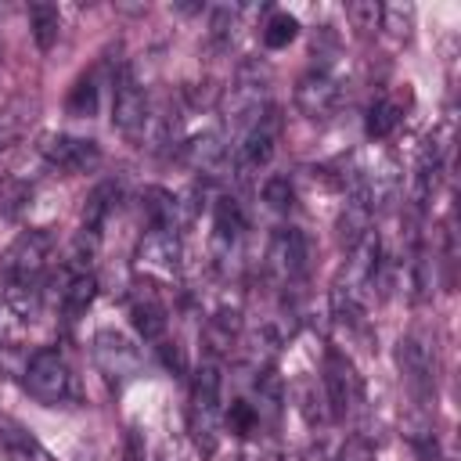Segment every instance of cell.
Segmentation results:
<instances>
[{"label":"cell","mask_w":461,"mask_h":461,"mask_svg":"<svg viewBox=\"0 0 461 461\" xmlns=\"http://www.w3.org/2000/svg\"><path fill=\"white\" fill-rule=\"evenodd\" d=\"M241 230H245V212H241V202L230 198V194H220L212 202V256L220 263H227L238 245H241Z\"/></svg>","instance_id":"5bb4252c"},{"label":"cell","mask_w":461,"mask_h":461,"mask_svg":"<svg viewBox=\"0 0 461 461\" xmlns=\"http://www.w3.org/2000/svg\"><path fill=\"white\" fill-rule=\"evenodd\" d=\"M40 155L65 173H90L101 166V144L90 137H72V133H43L40 137Z\"/></svg>","instance_id":"7c38bea8"},{"label":"cell","mask_w":461,"mask_h":461,"mask_svg":"<svg viewBox=\"0 0 461 461\" xmlns=\"http://www.w3.org/2000/svg\"><path fill=\"white\" fill-rule=\"evenodd\" d=\"M295 36H299V22H295L288 11H274V14L263 22V29H259V40H263V47H270V50H281V47H288Z\"/></svg>","instance_id":"d4e9b609"},{"label":"cell","mask_w":461,"mask_h":461,"mask_svg":"<svg viewBox=\"0 0 461 461\" xmlns=\"http://www.w3.org/2000/svg\"><path fill=\"white\" fill-rule=\"evenodd\" d=\"M176 148H180L184 162L191 169H198V173H216L227 162V144H223L220 130H205V133H198L191 140H180Z\"/></svg>","instance_id":"d6986e66"},{"label":"cell","mask_w":461,"mask_h":461,"mask_svg":"<svg viewBox=\"0 0 461 461\" xmlns=\"http://www.w3.org/2000/svg\"><path fill=\"white\" fill-rule=\"evenodd\" d=\"M346 14L353 18L357 29H378V18H382V4H349Z\"/></svg>","instance_id":"f546056e"},{"label":"cell","mask_w":461,"mask_h":461,"mask_svg":"<svg viewBox=\"0 0 461 461\" xmlns=\"http://www.w3.org/2000/svg\"><path fill=\"white\" fill-rule=\"evenodd\" d=\"M94 364L97 371L108 378V382H130L137 371H140V349L122 335V331H112V328H101L94 335Z\"/></svg>","instance_id":"4fadbf2b"},{"label":"cell","mask_w":461,"mask_h":461,"mask_svg":"<svg viewBox=\"0 0 461 461\" xmlns=\"http://www.w3.org/2000/svg\"><path fill=\"white\" fill-rule=\"evenodd\" d=\"M223 421L234 436H249L259 425V411L249 400H230V407H223Z\"/></svg>","instance_id":"484cf974"},{"label":"cell","mask_w":461,"mask_h":461,"mask_svg":"<svg viewBox=\"0 0 461 461\" xmlns=\"http://www.w3.org/2000/svg\"><path fill=\"white\" fill-rule=\"evenodd\" d=\"M119 198H122V187L119 184H112V180L97 184L90 191L86 205H83V227H79V234L90 238V241H101V230H104L108 216L119 209Z\"/></svg>","instance_id":"ac0fdd59"},{"label":"cell","mask_w":461,"mask_h":461,"mask_svg":"<svg viewBox=\"0 0 461 461\" xmlns=\"http://www.w3.org/2000/svg\"><path fill=\"white\" fill-rule=\"evenodd\" d=\"M29 25H32V36H36L40 50H50L58 43V32H61V11L54 4H32L29 7Z\"/></svg>","instance_id":"cb8c5ba5"},{"label":"cell","mask_w":461,"mask_h":461,"mask_svg":"<svg viewBox=\"0 0 461 461\" xmlns=\"http://www.w3.org/2000/svg\"><path fill=\"white\" fill-rule=\"evenodd\" d=\"M130 321L137 328V335L144 342H162L166 331H169V313L158 299V292L151 285H140L133 295H130Z\"/></svg>","instance_id":"9a60e30c"},{"label":"cell","mask_w":461,"mask_h":461,"mask_svg":"<svg viewBox=\"0 0 461 461\" xmlns=\"http://www.w3.org/2000/svg\"><path fill=\"white\" fill-rule=\"evenodd\" d=\"M184 263V245L176 227H148L137 241L133 267L148 281H176Z\"/></svg>","instance_id":"5b68a950"},{"label":"cell","mask_w":461,"mask_h":461,"mask_svg":"<svg viewBox=\"0 0 461 461\" xmlns=\"http://www.w3.org/2000/svg\"><path fill=\"white\" fill-rule=\"evenodd\" d=\"M158 461H184V457H180V450H176V447H166V454H162Z\"/></svg>","instance_id":"d6a6232c"},{"label":"cell","mask_w":461,"mask_h":461,"mask_svg":"<svg viewBox=\"0 0 461 461\" xmlns=\"http://www.w3.org/2000/svg\"><path fill=\"white\" fill-rule=\"evenodd\" d=\"M339 461H371V447H367L360 436H353V439H346V443H342Z\"/></svg>","instance_id":"4dcf8cb0"},{"label":"cell","mask_w":461,"mask_h":461,"mask_svg":"<svg viewBox=\"0 0 461 461\" xmlns=\"http://www.w3.org/2000/svg\"><path fill=\"white\" fill-rule=\"evenodd\" d=\"M263 202H267L274 212H288L292 202H295V191H292L288 176H270V180L263 184Z\"/></svg>","instance_id":"f1b7e54d"},{"label":"cell","mask_w":461,"mask_h":461,"mask_svg":"<svg viewBox=\"0 0 461 461\" xmlns=\"http://www.w3.org/2000/svg\"><path fill=\"white\" fill-rule=\"evenodd\" d=\"M68 112L72 115H94L97 112V79L94 76H83L72 94H68Z\"/></svg>","instance_id":"4316f807"},{"label":"cell","mask_w":461,"mask_h":461,"mask_svg":"<svg viewBox=\"0 0 461 461\" xmlns=\"http://www.w3.org/2000/svg\"><path fill=\"white\" fill-rule=\"evenodd\" d=\"M238 331H241L238 310H216L205 324V357L220 360V353H227L238 342Z\"/></svg>","instance_id":"7402d4cb"},{"label":"cell","mask_w":461,"mask_h":461,"mask_svg":"<svg viewBox=\"0 0 461 461\" xmlns=\"http://www.w3.org/2000/svg\"><path fill=\"white\" fill-rule=\"evenodd\" d=\"M277 133H281V115L277 108L270 104L234 144V155H230V166H234V176L238 180H249L252 173L267 169L274 151H277Z\"/></svg>","instance_id":"8992f818"},{"label":"cell","mask_w":461,"mask_h":461,"mask_svg":"<svg viewBox=\"0 0 461 461\" xmlns=\"http://www.w3.org/2000/svg\"><path fill=\"white\" fill-rule=\"evenodd\" d=\"M0 454L7 461H58L25 425H18L7 414H0Z\"/></svg>","instance_id":"2e32d148"},{"label":"cell","mask_w":461,"mask_h":461,"mask_svg":"<svg viewBox=\"0 0 461 461\" xmlns=\"http://www.w3.org/2000/svg\"><path fill=\"white\" fill-rule=\"evenodd\" d=\"M22 385L43 407H68L79 396L76 375H72V367H68V360H65V353L58 346H43L25 360Z\"/></svg>","instance_id":"3957f363"},{"label":"cell","mask_w":461,"mask_h":461,"mask_svg":"<svg viewBox=\"0 0 461 461\" xmlns=\"http://www.w3.org/2000/svg\"><path fill=\"white\" fill-rule=\"evenodd\" d=\"M140 212L148 227H176L180 230V202L166 187H148L140 194Z\"/></svg>","instance_id":"603a6c76"},{"label":"cell","mask_w":461,"mask_h":461,"mask_svg":"<svg viewBox=\"0 0 461 461\" xmlns=\"http://www.w3.org/2000/svg\"><path fill=\"white\" fill-rule=\"evenodd\" d=\"M36 112H40V101H36V97H29V94L11 97V101L0 108V148L18 144V140L29 133V126L36 122Z\"/></svg>","instance_id":"ffe728a7"},{"label":"cell","mask_w":461,"mask_h":461,"mask_svg":"<svg viewBox=\"0 0 461 461\" xmlns=\"http://www.w3.org/2000/svg\"><path fill=\"white\" fill-rule=\"evenodd\" d=\"M400 122H403V104H400L396 97H378V101L367 104L364 133H367L371 140H385V137H393V133L400 130Z\"/></svg>","instance_id":"44dd1931"},{"label":"cell","mask_w":461,"mask_h":461,"mask_svg":"<svg viewBox=\"0 0 461 461\" xmlns=\"http://www.w3.org/2000/svg\"><path fill=\"white\" fill-rule=\"evenodd\" d=\"M220 425H223V367L220 360L205 357L191 378V396H187V432L202 454L216 450Z\"/></svg>","instance_id":"6da1fadb"},{"label":"cell","mask_w":461,"mask_h":461,"mask_svg":"<svg viewBox=\"0 0 461 461\" xmlns=\"http://www.w3.org/2000/svg\"><path fill=\"white\" fill-rule=\"evenodd\" d=\"M321 382H324V396H328V414L335 421H346L353 414V407L360 403V393H364L353 360L346 353H339V349H324Z\"/></svg>","instance_id":"30bf717a"},{"label":"cell","mask_w":461,"mask_h":461,"mask_svg":"<svg viewBox=\"0 0 461 461\" xmlns=\"http://www.w3.org/2000/svg\"><path fill=\"white\" fill-rule=\"evenodd\" d=\"M267 108H270V68L263 61H241L223 94V126L241 137Z\"/></svg>","instance_id":"7a4b0ae2"},{"label":"cell","mask_w":461,"mask_h":461,"mask_svg":"<svg viewBox=\"0 0 461 461\" xmlns=\"http://www.w3.org/2000/svg\"><path fill=\"white\" fill-rule=\"evenodd\" d=\"M396 367L403 375V385L418 403H429L436 396V349L421 331H411L396 346Z\"/></svg>","instance_id":"9c48e42d"},{"label":"cell","mask_w":461,"mask_h":461,"mask_svg":"<svg viewBox=\"0 0 461 461\" xmlns=\"http://www.w3.org/2000/svg\"><path fill=\"white\" fill-rule=\"evenodd\" d=\"M54 256V238L47 230H22L0 256V277L7 288H36Z\"/></svg>","instance_id":"277c9868"},{"label":"cell","mask_w":461,"mask_h":461,"mask_svg":"<svg viewBox=\"0 0 461 461\" xmlns=\"http://www.w3.org/2000/svg\"><path fill=\"white\" fill-rule=\"evenodd\" d=\"M97 295V277L90 270H65L61 274V292H58V310L65 321H76L90 310Z\"/></svg>","instance_id":"e0dca14e"},{"label":"cell","mask_w":461,"mask_h":461,"mask_svg":"<svg viewBox=\"0 0 461 461\" xmlns=\"http://www.w3.org/2000/svg\"><path fill=\"white\" fill-rule=\"evenodd\" d=\"M126 457L130 461H144V447H140V429L126 432Z\"/></svg>","instance_id":"1f68e13d"},{"label":"cell","mask_w":461,"mask_h":461,"mask_svg":"<svg viewBox=\"0 0 461 461\" xmlns=\"http://www.w3.org/2000/svg\"><path fill=\"white\" fill-rule=\"evenodd\" d=\"M112 126L130 140H140L148 133V94L133 65H122L112 79Z\"/></svg>","instance_id":"ba28073f"},{"label":"cell","mask_w":461,"mask_h":461,"mask_svg":"<svg viewBox=\"0 0 461 461\" xmlns=\"http://www.w3.org/2000/svg\"><path fill=\"white\" fill-rule=\"evenodd\" d=\"M310 270V238L299 227H277L267 245V274L277 288H295Z\"/></svg>","instance_id":"52a82bcc"},{"label":"cell","mask_w":461,"mask_h":461,"mask_svg":"<svg viewBox=\"0 0 461 461\" xmlns=\"http://www.w3.org/2000/svg\"><path fill=\"white\" fill-rule=\"evenodd\" d=\"M342 94H346L342 79H339L328 65H317V68H310V72L295 83V108H299L306 119H313V122H324V119H331V115L339 112Z\"/></svg>","instance_id":"8fae6325"},{"label":"cell","mask_w":461,"mask_h":461,"mask_svg":"<svg viewBox=\"0 0 461 461\" xmlns=\"http://www.w3.org/2000/svg\"><path fill=\"white\" fill-rule=\"evenodd\" d=\"M411 22H414V7H407V4H389V7H382L378 29H389L396 40H407Z\"/></svg>","instance_id":"83f0119b"}]
</instances>
